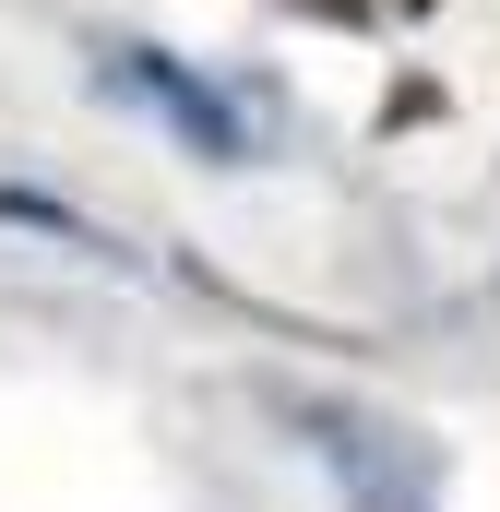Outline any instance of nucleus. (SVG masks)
<instances>
[{"mask_svg":"<svg viewBox=\"0 0 500 512\" xmlns=\"http://www.w3.org/2000/svg\"><path fill=\"white\" fill-rule=\"evenodd\" d=\"M286 417L310 429V453L346 477V501H358V512H441V465H429L417 429L358 417V405H286Z\"/></svg>","mask_w":500,"mask_h":512,"instance_id":"1","label":"nucleus"},{"mask_svg":"<svg viewBox=\"0 0 500 512\" xmlns=\"http://www.w3.org/2000/svg\"><path fill=\"white\" fill-rule=\"evenodd\" d=\"M108 84H120V96H143L155 120H179L191 143H203V155H239V120H227V108H215L203 84H179V72H167L155 48H120V60H108Z\"/></svg>","mask_w":500,"mask_h":512,"instance_id":"2","label":"nucleus"},{"mask_svg":"<svg viewBox=\"0 0 500 512\" xmlns=\"http://www.w3.org/2000/svg\"><path fill=\"white\" fill-rule=\"evenodd\" d=\"M405 12H429V0H405Z\"/></svg>","mask_w":500,"mask_h":512,"instance_id":"3","label":"nucleus"}]
</instances>
